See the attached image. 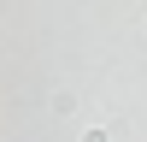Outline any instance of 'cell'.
I'll return each instance as SVG.
<instances>
[{
    "label": "cell",
    "mask_w": 147,
    "mask_h": 142,
    "mask_svg": "<svg viewBox=\"0 0 147 142\" xmlns=\"http://www.w3.org/2000/svg\"><path fill=\"white\" fill-rule=\"evenodd\" d=\"M141 30H147V18H141Z\"/></svg>",
    "instance_id": "obj_2"
},
{
    "label": "cell",
    "mask_w": 147,
    "mask_h": 142,
    "mask_svg": "<svg viewBox=\"0 0 147 142\" xmlns=\"http://www.w3.org/2000/svg\"><path fill=\"white\" fill-rule=\"evenodd\" d=\"M82 142H112V136H106V130L94 124V130H82Z\"/></svg>",
    "instance_id": "obj_1"
}]
</instances>
